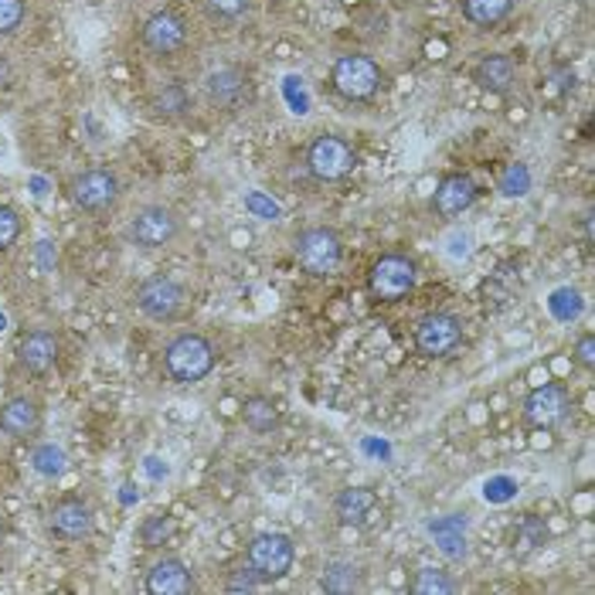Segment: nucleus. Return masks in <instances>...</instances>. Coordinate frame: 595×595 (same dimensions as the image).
Here are the masks:
<instances>
[{"mask_svg":"<svg viewBox=\"0 0 595 595\" xmlns=\"http://www.w3.org/2000/svg\"><path fill=\"white\" fill-rule=\"evenodd\" d=\"M517 534L524 537V545L527 548H537V545H545V537H548V527L541 524V521H534V517H527L521 527H517Z\"/></svg>","mask_w":595,"mask_h":595,"instance_id":"nucleus-31","label":"nucleus"},{"mask_svg":"<svg viewBox=\"0 0 595 595\" xmlns=\"http://www.w3.org/2000/svg\"><path fill=\"white\" fill-rule=\"evenodd\" d=\"M296 562V545L290 534L280 531H262L249 541V552H245V568L259 578V585L269 582H280L293 572Z\"/></svg>","mask_w":595,"mask_h":595,"instance_id":"nucleus-2","label":"nucleus"},{"mask_svg":"<svg viewBox=\"0 0 595 595\" xmlns=\"http://www.w3.org/2000/svg\"><path fill=\"white\" fill-rule=\"evenodd\" d=\"M225 588H229V592H255V588H259V578H255L249 568H239V572L225 582Z\"/></svg>","mask_w":595,"mask_h":595,"instance_id":"nucleus-33","label":"nucleus"},{"mask_svg":"<svg viewBox=\"0 0 595 595\" xmlns=\"http://www.w3.org/2000/svg\"><path fill=\"white\" fill-rule=\"evenodd\" d=\"M296 262L303 265V273L310 276H334L344 259V242L334 229H306L293 242Z\"/></svg>","mask_w":595,"mask_h":595,"instance_id":"nucleus-6","label":"nucleus"},{"mask_svg":"<svg viewBox=\"0 0 595 595\" xmlns=\"http://www.w3.org/2000/svg\"><path fill=\"white\" fill-rule=\"evenodd\" d=\"M418 283V269L409 255H382L367 273V290L377 303H399Z\"/></svg>","mask_w":595,"mask_h":595,"instance_id":"nucleus-7","label":"nucleus"},{"mask_svg":"<svg viewBox=\"0 0 595 595\" xmlns=\"http://www.w3.org/2000/svg\"><path fill=\"white\" fill-rule=\"evenodd\" d=\"M460 11L470 24L491 31V28H497L501 21L511 18L514 0H460Z\"/></svg>","mask_w":595,"mask_h":595,"instance_id":"nucleus-22","label":"nucleus"},{"mask_svg":"<svg viewBox=\"0 0 595 595\" xmlns=\"http://www.w3.org/2000/svg\"><path fill=\"white\" fill-rule=\"evenodd\" d=\"M572 354H575V361H578L585 371H592V367H595V337H592V334H582V337L575 341Z\"/></svg>","mask_w":595,"mask_h":595,"instance_id":"nucleus-32","label":"nucleus"},{"mask_svg":"<svg viewBox=\"0 0 595 595\" xmlns=\"http://www.w3.org/2000/svg\"><path fill=\"white\" fill-rule=\"evenodd\" d=\"M323 588L334 592V595H347L361 588V568L351 562H331L323 568Z\"/></svg>","mask_w":595,"mask_h":595,"instance_id":"nucleus-24","label":"nucleus"},{"mask_svg":"<svg viewBox=\"0 0 595 595\" xmlns=\"http://www.w3.org/2000/svg\"><path fill=\"white\" fill-rule=\"evenodd\" d=\"M568 409H572V395L565 385H537L524 399V422L534 428H555L558 422L568 418Z\"/></svg>","mask_w":595,"mask_h":595,"instance_id":"nucleus-13","label":"nucleus"},{"mask_svg":"<svg viewBox=\"0 0 595 595\" xmlns=\"http://www.w3.org/2000/svg\"><path fill=\"white\" fill-rule=\"evenodd\" d=\"M201 4L211 21H239L252 8V0H201Z\"/></svg>","mask_w":595,"mask_h":595,"instance_id":"nucleus-28","label":"nucleus"},{"mask_svg":"<svg viewBox=\"0 0 595 595\" xmlns=\"http://www.w3.org/2000/svg\"><path fill=\"white\" fill-rule=\"evenodd\" d=\"M331 85L344 102H371L385 85V72L371 56H341L331 69Z\"/></svg>","mask_w":595,"mask_h":595,"instance_id":"nucleus-4","label":"nucleus"},{"mask_svg":"<svg viewBox=\"0 0 595 595\" xmlns=\"http://www.w3.org/2000/svg\"><path fill=\"white\" fill-rule=\"evenodd\" d=\"M191 110H194V95H191L188 85H181V82H168V85H160V89L150 95V113H153V120L174 123V120H184Z\"/></svg>","mask_w":595,"mask_h":595,"instance_id":"nucleus-20","label":"nucleus"},{"mask_svg":"<svg viewBox=\"0 0 595 595\" xmlns=\"http://www.w3.org/2000/svg\"><path fill=\"white\" fill-rule=\"evenodd\" d=\"M409 592H415V595H450V592H460V585H456V578H450L440 568H418L415 578L409 582Z\"/></svg>","mask_w":595,"mask_h":595,"instance_id":"nucleus-26","label":"nucleus"},{"mask_svg":"<svg viewBox=\"0 0 595 595\" xmlns=\"http://www.w3.org/2000/svg\"><path fill=\"white\" fill-rule=\"evenodd\" d=\"M48 527L62 541H82L92 534V507L82 497H62L48 514Z\"/></svg>","mask_w":595,"mask_h":595,"instance_id":"nucleus-14","label":"nucleus"},{"mask_svg":"<svg viewBox=\"0 0 595 595\" xmlns=\"http://www.w3.org/2000/svg\"><path fill=\"white\" fill-rule=\"evenodd\" d=\"M133 303L143 316L157 320V323H168L174 320L184 303H188V290L174 280V276H164V273H157V276H147L137 293H133Z\"/></svg>","mask_w":595,"mask_h":595,"instance_id":"nucleus-9","label":"nucleus"},{"mask_svg":"<svg viewBox=\"0 0 595 595\" xmlns=\"http://www.w3.org/2000/svg\"><path fill=\"white\" fill-rule=\"evenodd\" d=\"M514 79H517V65L511 56H501V51H494V56H483L476 65H473V82L486 92L494 95H504L514 89Z\"/></svg>","mask_w":595,"mask_h":595,"instance_id":"nucleus-19","label":"nucleus"},{"mask_svg":"<svg viewBox=\"0 0 595 595\" xmlns=\"http://www.w3.org/2000/svg\"><path fill=\"white\" fill-rule=\"evenodd\" d=\"M24 14H28L24 0H0V38L14 34L24 24Z\"/></svg>","mask_w":595,"mask_h":595,"instance_id":"nucleus-29","label":"nucleus"},{"mask_svg":"<svg viewBox=\"0 0 595 595\" xmlns=\"http://www.w3.org/2000/svg\"><path fill=\"white\" fill-rule=\"evenodd\" d=\"M181 235V214L168 204H143L133 211V219L127 222V239L130 245L143 252H157L174 245Z\"/></svg>","mask_w":595,"mask_h":595,"instance_id":"nucleus-3","label":"nucleus"},{"mask_svg":"<svg viewBox=\"0 0 595 595\" xmlns=\"http://www.w3.org/2000/svg\"><path fill=\"white\" fill-rule=\"evenodd\" d=\"M242 418H245V425L255 432V436H265V432H273V428L280 425V409L273 405V399L252 395V399H245V405H242Z\"/></svg>","mask_w":595,"mask_h":595,"instance_id":"nucleus-23","label":"nucleus"},{"mask_svg":"<svg viewBox=\"0 0 595 595\" xmlns=\"http://www.w3.org/2000/svg\"><path fill=\"white\" fill-rule=\"evenodd\" d=\"M476 201V184L470 174H446L436 184V194H432V211L440 219H460L463 211H470Z\"/></svg>","mask_w":595,"mask_h":595,"instance_id":"nucleus-15","label":"nucleus"},{"mask_svg":"<svg viewBox=\"0 0 595 595\" xmlns=\"http://www.w3.org/2000/svg\"><path fill=\"white\" fill-rule=\"evenodd\" d=\"M18 239H21V219H18V211L8 208V204H0V252L14 249Z\"/></svg>","mask_w":595,"mask_h":595,"instance_id":"nucleus-30","label":"nucleus"},{"mask_svg":"<svg viewBox=\"0 0 595 595\" xmlns=\"http://www.w3.org/2000/svg\"><path fill=\"white\" fill-rule=\"evenodd\" d=\"M31 466H34V473H41V476H48V480H56V476H62V473L69 470V456H65V450L56 446V443H41V446H34V453H31Z\"/></svg>","mask_w":595,"mask_h":595,"instance_id":"nucleus-25","label":"nucleus"},{"mask_svg":"<svg viewBox=\"0 0 595 595\" xmlns=\"http://www.w3.org/2000/svg\"><path fill=\"white\" fill-rule=\"evenodd\" d=\"M4 541H8V527H4V521H0V548H4Z\"/></svg>","mask_w":595,"mask_h":595,"instance_id":"nucleus-34","label":"nucleus"},{"mask_svg":"<svg viewBox=\"0 0 595 595\" xmlns=\"http://www.w3.org/2000/svg\"><path fill=\"white\" fill-rule=\"evenodd\" d=\"M143 588L150 595H188V592H194V575L181 558H164L147 572Z\"/></svg>","mask_w":595,"mask_h":595,"instance_id":"nucleus-18","label":"nucleus"},{"mask_svg":"<svg viewBox=\"0 0 595 595\" xmlns=\"http://www.w3.org/2000/svg\"><path fill=\"white\" fill-rule=\"evenodd\" d=\"M354 168H357V153H354V147H351L344 137H337V133H320V137L310 143V150H306V171H310L316 181H323V184L344 181Z\"/></svg>","mask_w":595,"mask_h":595,"instance_id":"nucleus-5","label":"nucleus"},{"mask_svg":"<svg viewBox=\"0 0 595 595\" xmlns=\"http://www.w3.org/2000/svg\"><path fill=\"white\" fill-rule=\"evenodd\" d=\"M174 534V517L171 514H153L140 524V541L147 548H160Z\"/></svg>","mask_w":595,"mask_h":595,"instance_id":"nucleus-27","label":"nucleus"},{"mask_svg":"<svg viewBox=\"0 0 595 595\" xmlns=\"http://www.w3.org/2000/svg\"><path fill=\"white\" fill-rule=\"evenodd\" d=\"M463 344V320L450 310H432L415 323V347L422 357H453Z\"/></svg>","mask_w":595,"mask_h":595,"instance_id":"nucleus-8","label":"nucleus"},{"mask_svg":"<svg viewBox=\"0 0 595 595\" xmlns=\"http://www.w3.org/2000/svg\"><path fill=\"white\" fill-rule=\"evenodd\" d=\"M69 198L79 211L85 214H102L110 211L117 201H120V178L105 168H92V171H82L72 178L69 184Z\"/></svg>","mask_w":595,"mask_h":595,"instance_id":"nucleus-10","label":"nucleus"},{"mask_svg":"<svg viewBox=\"0 0 595 595\" xmlns=\"http://www.w3.org/2000/svg\"><path fill=\"white\" fill-rule=\"evenodd\" d=\"M204 95L214 110H225L235 113L252 99V82L239 65H219L214 72H208L204 79Z\"/></svg>","mask_w":595,"mask_h":595,"instance_id":"nucleus-12","label":"nucleus"},{"mask_svg":"<svg viewBox=\"0 0 595 595\" xmlns=\"http://www.w3.org/2000/svg\"><path fill=\"white\" fill-rule=\"evenodd\" d=\"M140 44L153 59H174L178 51L188 48V21L178 11H157L140 28Z\"/></svg>","mask_w":595,"mask_h":595,"instance_id":"nucleus-11","label":"nucleus"},{"mask_svg":"<svg viewBox=\"0 0 595 595\" xmlns=\"http://www.w3.org/2000/svg\"><path fill=\"white\" fill-rule=\"evenodd\" d=\"M219 364V351L204 334H178L164 347V371L178 385H198Z\"/></svg>","mask_w":595,"mask_h":595,"instance_id":"nucleus-1","label":"nucleus"},{"mask_svg":"<svg viewBox=\"0 0 595 595\" xmlns=\"http://www.w3.org/2000/svg\"><path fill=\"white\" fill-rule=\"evenodd\" d=\"M377 511V494L371 486H347L334 501V514L341 524H364Z\"/></svg>","mask_w":595,"mask_h":595,"instance_id":"nucleus-21","label":"nucleus"},{"mask_svg":"<svg viewBox=\"0 0 595 595\" xmlns=\"http://www.w3.org/2000/svg\"><path fill=\"white\" fill-rule=\"evenodd\" d=\"M59 361V337L51 331H31L18 341V364L28 374H48Z\"/></svg>","mask_w":595,"mask_h":595,"instance_id":"nucleus-17","label":"nucleus"},{"mask_svg":"<svg viewBox=\"0 0 595 595\" xmlns=\"http://www.w3.org/2000/svg\"><path fill=\"white\" fill-rule=\"evenodd\" d=\"M41 428V405L28 395H14L0 405V432L11 440H31Z\"/></svg>","mask_w":595,"mask_h":595,"instance_id":"nucleus-16","label":"nucleus"}]
</instances>
